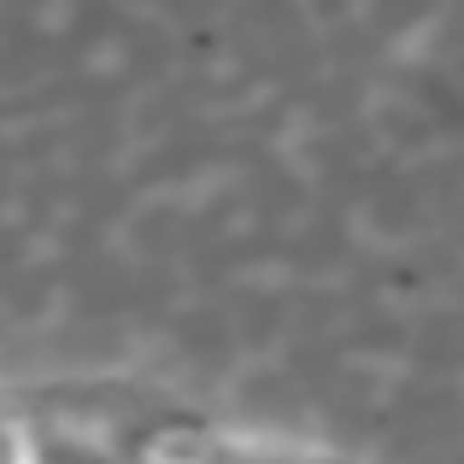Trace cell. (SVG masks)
<instances>
[{"instance_id": "6da1fadb", "label": "cell", "mask_w": 464, "mask_h": 464, "mask_svg": "<svg viewBox=\"0 0 464 464\" xmlns=\"http://www.w3.org/2000/svg\"><path fill=\"white\" fill-rule=\"evenodd\" d=\"M0 464H18V453H12V447H0Z\"/></svg>"}]
</instances>
